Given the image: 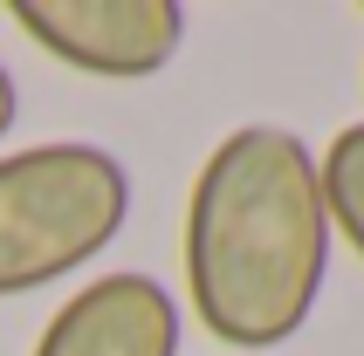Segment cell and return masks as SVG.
<instances>
[{"label": "cell", "instance_id": "1", "mask_svg": "<svg viewBox=\"0 0 364 356\" xmlns=\"http://www.w3.org/2000/svg\"><path fill=\"white\" fill-rule=\"evenodd\" d=\"M330 274V213L309 144L241 123L186 192V301L213 343L262 356L309 322Z\"/></svg>", "mask_w": 364, "mask_h": 356}, {"label": "cell", "instance_id": "6", "mask_svg": "<svg viewBox=\"0 0 364 356\" xmlns=\"http://www.w3.org/2000/svg\"><path fill=\"white\" fill-rule=\"evenodd\" d=\"M14 76H7V62H0V138H7V130H14Z\"/></svg>", "mask_w": 364, "mask_h": 356}, {"label": "cell", "instance_id": "4", "mask_svg": "<svg viewBox=\"0 0 364 356\" xmlns=\"http://www.w3.org/2000/svg\"><path fill=\"white\" fill-rule=\"evenodd\" d=\"M35 356H179V301L151 274H103L62 301Z\"/></svg>", "mask_w": 364, "mask_h": 356}, {"label": "cell", "instance_id": "2", "mask_svg": "<svg viewBox=\"0 0 364 356\" xmlns=\"http://www.w3.org/2000/svg\"><path fill=\"white\" fill-rule=\"evenodd\" d=\"M131 219V172L103 144H28L0 158V301L97 260Z\"/></svg>", "mask_w": 364, "mask_h": 356}, {"label": "cell", "instance_id": "5", "mask_svg": "<svg viewBox=\"0 0 364 356\" xmlns=\"http://www.w3.org/2000/svg\"><path fill=\"white\" fill-rule=\"evenodd\" d=\"M316 178H323L330 233H344V247L364 260V123H344L330 138V151L316 158Z\"/></svg>", "mask_w": 364, "mask_h": 356}, {"label": "cell", "instance_id": "3", "mask_svg": "<svg viewBox=\"0 0 364 356\" xmlns=\"http://www.w3.org/2000/svg\"><path fill=\"white\" fill-rule=\"evenodd\" d=\"M7 14L41 55L103 82L159 76L186 41V14L172 0H14Z\"/></svg>", "mask_w": 364, "mask_h": 356}]
</instances>
